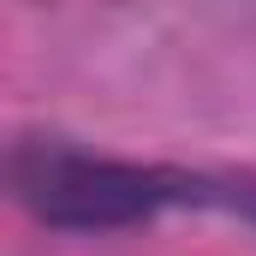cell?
Instances as JSON below:
<instances>
[{"label": "cell", "mask_w": 256, "mask_h": 256, "mask_svg": "<svg viewBox=\"0 0 256 256\" xmlns=\"http://www.w3.org/2000/svg\"><path fill=\"white\" fill-rule=\"evenodd\" d=\"M18 185L36 214H48L60 226H126V220L155 214L161 202L208 196L202 179L167 173V167L90 161V155H66V149H36L18 167Z\"/></svg>", "instance_id": "obj_1"}, {"label": "cell", "mask_w": 256, "mask_h": 256, "mask_svg": "<svg viewBox=\"0 0 256 256\" xmlns=\"http://www.w3.org/2000/svg\"><path fill=\"white\" fill-rule=\"evenodd\" d=\"M232 202H238L244 214H256V185H238V191H232Z\"/></svg>", "instance_id": "obj_2"}]
</instances>
